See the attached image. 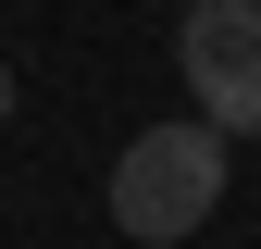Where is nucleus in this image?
Here are the masks:
<instances>
[{
  "mask_svg": "<svg viewBox=\"0 0 261 249\" xmlns=\"http://www.w3.org/2000/svg\"><path fill=\"white\" fill-rule=\"evenodd\" d=\"M224 124L199 112H174V124H137V137L112 150V237H137V249H187L224 212Z\"/></svg>",
  "mask_w": 261,
  "mask_h": 249,
  "instance_id": "obj_1",
  "label": "nucleus"
},
{
  "mask_svg": "<svg viewBox=\"0 0 261 249\" xmlns=\"http://www.w3.org/2000/svg\"><path fill=\"white\" fill-rule=\"evenodd\" d=\"M174 75H187L199 124L261 137V0H187L174 13Z\"/></svg>",
  "mask_w": 261,
  "mask_h": 249,
  "instance_id": "obj_2",
  "label": "nucleus"
},
{
  "mask_svg": "<svg viewBox=\"0 0 261 249\" xmlns=\"http://www.w3.org/2000/svg\"><path fill=\"white\" fill-rule=\"evenodd\" d=\"M13 100H25V87H13V62H0V124H13Z\"/></svg>",
  "mask_w": 261,
  "mask_h": 249,
  "instance_id": "obj_3",
  "label": "nucleus"
}]
</instances>
